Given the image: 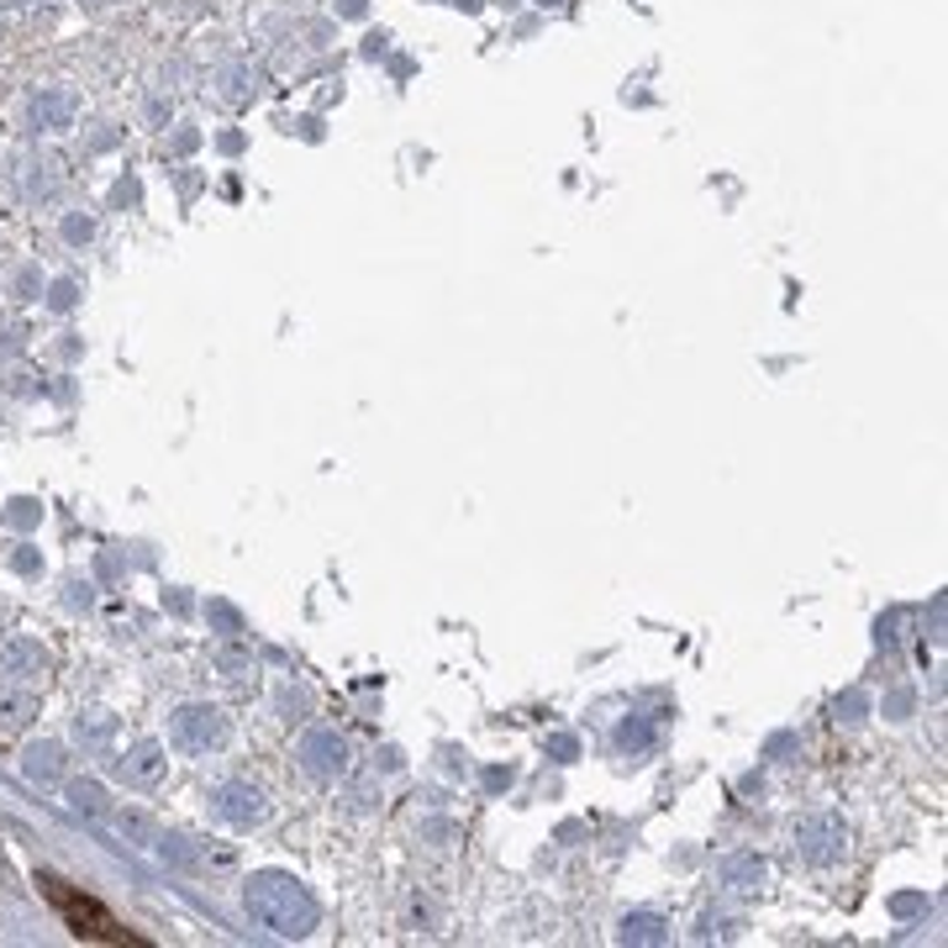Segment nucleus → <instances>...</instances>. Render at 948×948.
Here are the masks:
<instances>
[{"label": "nucleus", "mask_w": 948, "mask_h": 948, "mask_svg": "<svg viewBox=\"0 0 948 948\" xmlns=\"http://www.w3.org/2000/svg\"><path fill=\"white\" fill-rule=\"evenodd\" d=\"M37 885H43V896L58 906V917H64L79 938H90V944H132V933H127L95 896H79V891H69L64 880H53V875H43Z\"/></svg>", "instance_id": "nucleus-1"}]
</instances>
